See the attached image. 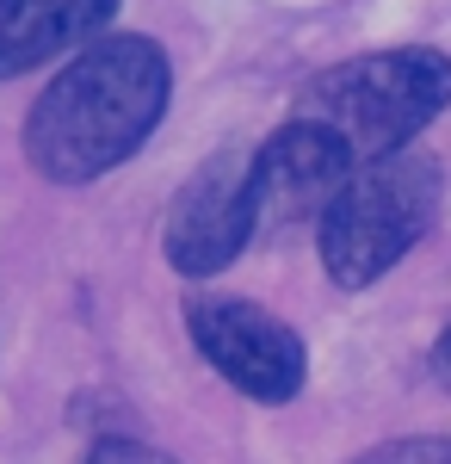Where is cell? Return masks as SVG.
Listing matches in <instances>:
<instances>
[{
    "mask_svg": "<svg viewBox=\"0 0 451 464\" xmlns=\"http://www.w3.org/2000/svg\"><path fill=\"white\" fill-rule=\"evenodd\" d=\"M174 100V63L155 37H100L25 111V161L56 186H87L130 161Z\"/></svg>",
    "mask_w": 451,
    "mask_h": 464,
    "instance_id": "6da1fadb",
    "label": "cell"
},
{
    "mask_svg": "<svg viewBox=\"0 0 451 464\" xmlns=\"http://www.w3.org/2000/svg\"><path fill=\"white\" fill-rule=\"evenodd\" d=\"M446 106H451V56L427 50V44H402V50H371V56H352V63L310 74L291 118L321 124L365 168L383 155H402Z\"/></svg>",
    "mask_w": 451,
    "mask_h": 464,
    "instance_id": "7a4b0ae2",
    "label": "cell"
},
{
    "mask_svg": "<svg viewBox=\"0 0 451 464\" xmlns=\"http://www.w3.org/2000/svg\"><path fill=\"white\" fill-rule=\"evenodd\" d=\"M439 198H446V174H439L433 155L402 149V155L365 161L315 223L321 273L341 291L378 285L383 273L402 254H415V242L439 223Z\"/></svg>",
    "mask_w": 451,
    "mask_h": 464,
    "instance_id": "3957f363",
    "label": "cell"
},
{
    "mask_svg": "<svg viewBox=\"0 0 451 464\" xmlns=\"http://www.w3.org/2000/svg\"><path fill=\"white\" fill-rule=\"evenodd\" d=\"M186 334L216 365V378L254 396V402H291L310 384L303 334L291 322H278L273 310L247 304V297H229V291L186 297Z\"/></svg>",
    "mask_w": 451,
    "mask_h": 464,
    "instance_id": "277c9868",
    "label": "cell"
},
{
    "mask_svg": "<svg viewBox=\"0 0 451 464\" xmlns=\"http://www.w3.org/2000/svg\"><path fill=\"white\" fill-rule=\"evenodd\" d=\"M247 242H260V217H254V149H216L210 161L192 168L179 186L174 211L161 223V248L168 266L186 279L223 273Z\"/></svg>",
    "mask_w": 451,
    "mask_h": 464,
    "instance_id": "5b68a950",
    "label": "cell"
},
{
    "mask_svg": "<svg viewBox=\"0 0 451 464\" xmlns=\"http://www.w3.org/2000/svg\"><path fill=\"white\" fill-rule=\"evenodd\" d=\"M359 174L347 149L310 118H284L266 143L254 149V217L260 236H284L297 223H321V211L341 198V186Z\"/></svg>",
    "mask_w": 451,
    "mask_h": 464,
    "instance_id": "8992f818",
    "label": "cell"
},
{
    "mask_svg": "<svg viewBox=\"0 0 451 464\" xmlns=\"http://www.w3.org/2000/svg\"><path fill=\"white\" fill-rule=\"evenodd\" d=\"M124 0H0V81L43 69L50 56L100 44Z\"/></svg>",
    "mask_w": 451,
    "mask_h": 464,
    "instance_id": "52a82bcc",
    "label": "cell"
},
{
    "mask_svg": "<svg viewBox=\"0 0 451 464\" xmlns=\"http://www.w3.org/2000/svg\"><path fill=\"white\" fill-rule=\"evenodd\" d=\"M352 464H451V433H415V440H383Z\"/></svg>",
    "mask_w": 451,
    "mask_h": 464,
    "instance_id": "ba28073f",
    "label": "cell"
},
{
    "mask_svg": "<svg viewBox=\"0 0 451 464\" xmlns=\"http://www.w3.org/2000/svg\"><path fill=\"white\" fill-rule=\"evenodd\" d=\"M81 464H179V459L155 452V446H142V440H118V433H105V440L87 446V459H81Z\"/></svg>",
    "mask_w": 451,
    "mask_h": 464,
    "instance_id": "9c48e42d",
    "label": "cell"
},
{
    "mask_svg": "<svg viewBox=\"0 0 451 464\" xmlns=\"http://www.w3.org/2000/svg\"><path fill=\"white\" fill-rule=\"evenodd\" d=\"M433 372H439V384H451V322L439 328V341H433Z\"/></svg>",
    "mask_w": 451,
    "mask_h": 464,
    "instance_id": "30bf717a",
    "label": "cell"
}]
</instances>
